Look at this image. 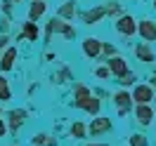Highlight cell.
Returning a JSON list of instances; mask_svg holds the SVG:
<instances>
[{"label":"cell","mask_w":156,"mask_h":146,"mask_svg":"<svg viewBox=\"0 0 156 146\" xmlns=\"http://www.w3.org/2000/svg\"><path fill=\"white\" fill-rule=\"evenodd\" d=\"M137 33H140V38L144 40L147 45H151V42L156 40V21L142 19L140 24H137Z\"/></svg>","instance_id":"6da1fadb"},{"label":"cell","mask_w":156,"mask_h":146,"mask_svg":"<svg viewBox=\"0 0 156 146\" xmlns=\"http://www.w3.org/2000/svg\"><path fill=\"white\" fill-rule=\"evenodd\" d=\"M154 90L149 87V85H135V90H133V101H137V106L140 104H149L151 99H154Z\"/></svg>","instance_id":"7a4b0ae2"},{"label":"cell","mask_w":156,"mask_h":146,"mask_svg":"<svg viewBox=\"0 0 156 146\" xmlns=\"http://www.w3.org/2000/svg\"><path fill=\"white\" fill-rule=\"evenodd\" d=\"M116 31L123 33V36H135L137 33V21L133 19L130 14H123V17L116 21Z\"/></svg>","instance_id":"3957f363"},{"label":"cell","mask_w":156,"mask_h":146,"mask_svg":"<svg viewBox=\"0 0 156 146\" xmlns=\"http://www.w3.org/2000/svg\"><path fill=\"white\" fill-rule=\"evenodd\" d=\"M135 116H137V123L140 125H151L154 123V108L149 106V104H140L135 108Z\"/></svg>","instance_id":"277c9868"},{"label":"cell","mask_w":156,"mask_h":146,"mask_svg":"<svg viewBox=\"0 0 156 146\" xmlns=\"http://www.w3.org/2000/svg\"><path fill=\"white\" fill-rule=\"evenodd\" d=\"M135 57L140 59V61H144V64H151V61H156L154 49H151V45H147V42H140V45L135 47Z\"/></svg>","instance_id":"5b68a950"},{"label":"cell","mask_w":156,"mask_h":146,"mask_svg":"<svg viewBox=\"0 0 156 146\" xmlns=\"http://www.w3.org/2000/svg\"><path fill=\"white\" fill-rule=\"evenodd\" d=\"M114 101H116V106H118V113L126 116L128 111H130V106H133V94L130 92H118Z\"/></svg>","instance_id":"8992f818"},{"label":"cell","mask_w":156,"mask_h":146,"mask_svg":"<svg viewBox=\"0 0 156 146\" xmlns=\"http://www.w3.org/2000/svg\"><path fill=\"white\" fill-rule=\"evenodd\" d=\"M109 73H114V76H123V73H128V64H126V59H121V57H111L109 59Z\"/></svg>","instance_id":"52a82bcc"},{"label":"cell","mask_w":156,"mask_h":146,"mask_svg":"<svg viewBox=\"0 0 156 146\" xmlns=\"http://www.w3.org/2000/svg\"><path fill=\"white\" fill-rule=\"evenodd\" d=\"M107 130H111V118H95V120H92V125H90L92 137L99 134V132H107Z\"/></svg>","instance_id":"ba28073f"},{"label":"cell","mask_w":156,"mask_h":146,"mask_svg":"<svg viewBox=\"0 0 156 146\" xmlns=\"http://www.w3.org/2000/svg\"><path fill=\"white\" fill-rule=\"evenodd\" d=\"M83 52L88 54V57H97L99 52H102V42L95 38H85V42H83Z\"/></svg>","instance_id":"9c48e42d"},{"label":"cell","mask_w":156,"mask_h":146,"mask_svg":"<svg viewBox=\"0 0 156 146\" xmlns=\"http://www.w3.org/2000/svg\"><path fill=\"white\" fill-rule=\"evenodd\" d=\"M104 14H107V10H104V7H95V10L85 12V14H83V19H85V24H95V21H99Z\"/></svg>","instance_id":"30bf717a"},{"label":"cell","mask_w":156,"mask_h":146,"mask_svg":"<svg viewBox=\"0 0 156 146\" xmlns=\"http://www.w3.org/2000/svg\"><path fill=\"white\" fill-rule=\"evenodd\" d=\"M43 12H45V2H43V0H36V2L31 5V10H29V17L31 19H38Z\"/></svg>","instance_id":"8fae6325"},{"label":"cell","mask_w":156,"mask_h":146,"mask_svg":"<svg viewBox=\"0 0 156 146\" xmlns=\"http://www.w3.org/2000/svg\"><path fill=\"white\" fill-rule=\"evenodd\" d=\"M14 57H17V49H14V47H10L7 52H5L2 61H0V66L5 68V71H7V68H12V61H14Z\"/></svg>","instance_id":"7c38bea8"},{"label":"cell","mask_w":156,"mask_h":146,"mask_svg":"<svg viewBox=\"0 0 156 146\" xmlns=\"http://www.w3.org/2000/svg\"><path fill=\"white\" fill-rule=\"evenodd\" d=\"M21 123H24V111H12V113H10V125L17 130Z\"/></svg>","instance_id":"4fadbf2b"},{"label":"cell","mask_w":156,"mask_h":146,"mask_svg":"<svg viewBox=\"0 0 156 146\" xmlns=\"http://www.w3.org/2000/svg\"><path fill=\"white\" fill-rule=\"evenodd\" d=\"M147 144H149V139L144 134H133L128 139V146H147Z\"/></svg>","instance_id":"5bb4252c"},{"label":"cell","mask_w":156,"mask_h":146,"mask_svg":"<svg viewBox=\"0 0 156 146\" xmlns=\"http://www.w3.org/2000/svg\"><path fill=\"white\" fill-rule=\"evenodd\" d=\"M24 36L31 38V40L38 38V29H36V24H26V26H24Z\"/></svg>","instance_id":"9a60e30c"},{"label":"cell","mask_w":156,"mask_h":146,"mask_svg":"<svg viewBox=\"0 0 156 146\" xmlns=\"http://www.w3.org/2000/svg\"><path fill=\"white\" fill-rule=\"evenodd\" d=\"M0 99H2V101L10 99V87H7V80L5 78H0Z\"/></svg>","instance_id":"2e32d148"},{"label":"cell","mask_w":156,"mask_h":146,"mask_svg":"<svg viewBox=\"0 0 156 146\" xmlns=\"http://www.w3.org/2000/svg\"><path fill=\"white\" fill-rule=\"evenodd\" d=\"M59 14H62V17H73V14H76V5H73V2H66V5L59 10Z\"/></svg>","instance_id":"e0dca14e"},{"label":"cell","mask_w":156,"mask_h":146,"mask_svg":"<svg viewBox=\"0 0 156 146\" xmlns=\"http://www.w3.org/2000/svg\"><path fill=\"white\" fill-rule=\"evenodd\" d=\"M118 83H121V85H133V83H135V73H130V71H128V73H123Z\"/></svg>","instance_id":"ac0fdd59"},{"label":"cell","mask_w":156,"mask_h":146,"mask_svg":"<svg viewBox=\"0 0 156 146\" xmlns=\"http://www.w3.org/2000/svg\"><path fill=\"white\" fill-rule=\"evenodd\" d=\"M71 134H73V137H83V134H85V125L73 123V127H71Z\"/></svg>","instance_id":"d6986e66"},{"label":"cell","mask_w":156,"mask_h":146,"mask_svg":"<svg viewBox=\"0 0 156 146\" xmlns=\"http://www.w3.org/2000/svg\"><path fill=\"white\" fill-rule=\"evenodd\" d=\"M33 144H55V139H48L45 134H40V137H33Z\"/></svg>","instance_id":"ffe728a7"},{"label":"cell","mask_w":156,"mask_h":146,"mask_svg":"<svg viewBox=\"0 0 156 146\" xmlns=\"http://www.w3.org/2000/svg\"><path fill=\"white\" fill-rule=\"evenodd\" d=\"M107 12L109 14H118V12H121V5H118V2H111V5L107 7Z\"/></svg>","instance_id":"44dd1931"},{"label":"cell","mask_w":156,"mask_h":146,"mask_svg":"<svg viewBox=\"0 0 156 146\" xmlns=\"http://www.w3.org/2000/svg\"><path fill=\"white\" fill-rule=\"evenodd\" d=\"M97 76L99 78H109V68H97Z\"/></svg>","instance_id":"7402d4cb"},{"label":"cell","mask_w":156,"mask_h":146,"mask_svg":"<svg viewBox=\"0 0 156 146\" xmlns=\"http://www.w3.org/2000/svg\"><path fill=\"white\" fill-rule=\"evenodd\" d=\"M147 85H149V87H151V90L156 87V71H154V73H151V78H149V83H147Z\"/></svg>","instance_id":"603a6c76"},{"label":"cell","mask_w":156,"mask_h":146,"mask_svg":"<svg viewBox=\"0 0 156 146\" xmlns=\"http://www.w3.org/2000/svg\"><path fill=\"white\" fill-rule=\"evenodd\" d=\"M5 134V123H2V120H0V137Z\"/></svg>","instance_id":"cb8c5ba5"},{"label":"cell","mask_w":156,"mask_h":146,"mask_svg":"<svg viewBox=\"0 0 156 146\" xmlns=\"http://www.w3.org/2000/svg\"><path fill=\"white\" fill-rule=\"evenodd\" d=\"M151 7H154V10H156V0H154V2H151Z\"/></svg>","instance_id":"d4e9b609"},{"label":"cell","mask_w":156,"mask_h":146,"mask_svg":"<svg viewBox=\"0 0 156 146\" xmlns=\"http://www.w3.org/2000/svg\"><path fill=\"white\" fill-rule=\"evenodd\" d=\"M95 146H107V144H95Z\"/></svg>","instance_id":"484cf974"},{"label":"cell","mask_w":156,"mask_h":146,"mask_svg":"<svg viewBox=\"0 0 156 146\" xmlns=\"http://www.w3.org/2000/svg\"><path fill=\"white\" fill-rule=\"evenodd\" d=\"M154 104H156V94H154Z\"/></svg>","instance_id":"4316f807"}]
</instances>
